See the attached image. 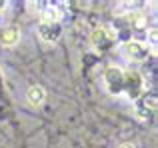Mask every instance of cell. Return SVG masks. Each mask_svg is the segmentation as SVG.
I'll return each instance as SVG.
<instances>
[{"mask_svg": "<svg viewBox=\"0 0 158 148\" xmlns=\"http://www.w3.org/2000/svg\"><path fill=\"white\" fill-rule=\"evenodd\" d=\"M130 24L134 28H144V26H146V16L140 14V12H138V14H130Z\"/></svg>", "mask_w": 158, "mask_h": 148, "instance_id": "obj_6", "label": "cell"}, {"mask_svg": "<svg viewBox=\"0 0 158 148\" xmlns=\"http://www.w3.org/2000/svg\"><path fill=\"white\" fill-rule=\"evenodd\" d=\"M118 148H136L134 144H130V142H124V144H120Z\"/></svg>", "mask_w": 158, "mask_h": 148, "instance_id": "obj_8", "label": "cell"}, {"mask_svg": "<svg viewBox=\"0 0 158 148\" xmlns=\"http://www.w3.org/2000/svg\"><path fill=\"white\" fill-rule=\"evenodd\" d=\"M148 38H150V44H154V46H156V42H158V32H156V28H152V30H150Z\"/></svg>", "mask_w": 158, "mask_h": 148, "instance_id": "obj_7", "label": "cell"}, {"mask_svg": "<svg viewBox=\"0 0 158 148\" xmlns=\"http://www.w3.org/2000/svg\"><path fill=\"white\" fill-rule=\"evenodd\" d=\"M18 40H20V30L16 26L4 28L0 34V44H4V46H14V44H18Z\"/></svg>", "mask_w": 158, "mask_h": 148, "instance_id": "obj_2", "label": "cell"}, {"mask_svg": "<svg viewBox=\"0 0 158 148\" xmlns=\"http://www.w3.org/2000/svg\"><path fill=\"white\" fill-rule=\"evenodd\" d=\"M124 52L132 60H144L148 56V48L142 42H136V40H130V42L124 44Z\"/></svg>", "mask_w": 158, "mask_h": 148, "instance_id": "obj_1", "label": "cell"}, {"mask_svg": "<svg viewBox=\"0 0 158 148\" xmlns=\"http://www.w3.org/2000/svg\"><path fill=\"white\" fill-rule=\"evenodd\" d=\"M60 20V10L56 6H46L42 10V24H58Z\"/></svg>", "mask_w": 158, "mask_h": 148, "instance_id": "obj_5", "label": "cell"}, {"mask_svg": "<svg viewBox=\"0 0 158 148\" xmlns=\"http://www.w3.org/2000/svg\"><path fill=\"white\" fill-rule=\"evenodd\" d=\"M26 98L30 100V104L40 106L44 102V98H46V92H44V88H40V86H30V88L26 90Z\"/></svg>", "mask_w": 158, "mask_h": 148, "instance_id": "obj_3", "label": "cell"}, {"mask_svg": "<svg viewBox=\"0 0 158 148\" xmlns=\"http://www.w3.org/2000/svg\"><path fill=\"white\" fill-rule=\"evenodd\" d=\"M38 32H40V36H42L44 40H48V42L56 40V38H58V34H60V30H58L56 24H40Z\"/></svg>", "mask_w": 158, "mask_h": 148, "instance_id": "obj_4", "label": "cell"}]
</instances>
